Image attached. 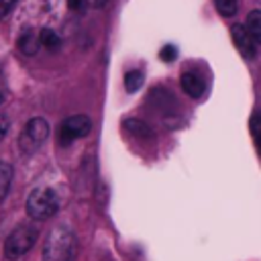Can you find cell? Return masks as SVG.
<instances>
[{
    "mask_svg": "<svg viewBox=\"0 0 261 261\" xmlns=\"http://www.w3.org/2000/svg\"><path fill=\"white\" fill-rule=\"evenodd\" d=\"M77 239L71 228L55 226L43 245V261H75Z\"/></svg>",
    "mask_w": 261,
    "mask_h": 261,
    "instance_id": "obj_1",
    "label": "cell"
},
{
    "mask_svg": "<svg viewBox=\"0 0 261 261\" xmlns=\"http://www.w3.org/2000/svg\"><path fill=\"white\" fill-rule=\"evenodd\" d=\"M24 206L33 220H47L59 210V198L51 188H35L29 194Z\"/></svg>",
    "mask_w": 261,
    "mask_h": 261,
    "instance_id": "obj_2",
    "label": "cell"
},
{
    "mask_svg": "<svg viewBox=\"0 0 261 261\" xmlns=\"http://www.w3.org/2000/svg\"><path fill=\"white\" fill-rule=\"evenodd\" d=\"M37 241V228L29 226V224H20L18 228H14L6 241H4V257L8 261H18L22 259L35 245Z\"/></svg>",
    "mask_w": 261,
    "mask_h": 261,
    "instance_id": "obj_3",
    "label": "cell"
},
{
    "mask_svg": "<svg viewBox=\"0 0 261 261\" xmlns=\"http://www.w3.org/2000/svg\"><path fill=\"white\" fill-rule=\"evenodd\" d=\"M49 137V122L41 116H35L31 118L22 133H20V139H18V147L22 151V155H33L41 149V145L47 141Z\"/></svg>",
    "mask_w": 261,
    "mask_h": 261,
    "instance_id": "obj_4",
    "label": "cell"
},
{
    "mask_svg": "<svg viewBox=\"0 0 261 261\" xmlns=\"http://www.w3.org/2000/svg\"><path fill=\"white\" fill-rule=\"evenodd\" d=\"M92 130V120L86 116V114H73V116H67L61 126H59V145H69L73 143L75 139H82L86 137L88 133Z\"/></svg>",
    "mask_w": 261,
    "mask_h": 261,
    "instance_id": "obj_5",
    "label": "cell"
},
{
    "mask_svg": "<svg viewBox=\"0 0 261 261\" xmlns=\"http://www.w3.org/2000/svg\"><path fill=\"white\" fill-rule=\"evenodd\" d=\"M230 33H232V41H234V47L239 49V53L245 59H255L257 57V43L251 39L245 24H232Z\"/></svg>",
    "mask_w": 261,
    "mask_h": 261,
    "instance_id": "obj_6",
    "label": "cell"
},
{
    "mask_svg": "<svg viewBox=\"0 0 261 261\" xmlns=\"http://www.w3.org/2000/svg\"><path fill=\"white\" fill-rule=\"evenodd\" d=\"M179 82H181V90H184L190 98H200V96L204 94V90H206L204 80H202L196 71H186Z\"/></svg>",
    "mask_w": 261,
    "mask_h": 261,
    "instance_id": "obj_7",
    "label": "cell"
},
{
    "mask_svg": "<svg viewBox=\"0 0 261 261\" xmlns=\"http://www.w3.org/2000/svg\"><path fill=\"white\" fill-rule=\"evenodd\" d=\"M41 43H39V33L35 31H24L20 37H18V49L20 53L24 55H35L39 51Z\"/></svg>",
    "mask_w": 261,
    "mask_h": 261,
    "instance_id": "obj_8",
    "label": "cell"
},
{
    "mask_svg": "<svg viewBox=\"0 0 261 261\" xmlns=\"http://www.w3.org/2000/svg\"><path fill=\"white\" fill-rule=\"evenodd\" d=\"M245 29H247V33L251 35V39L259 45V41H261V12H259V10H251V12H249Z\"/></svg>",
    "mask_w": 261,
    "mask_h": 261,
    "instance_id": "obj_9",
    "label": "cell"
},
{
    "mask_svg": "<svg viewBox=\"0 0 261 261\" xmlns=\"http://www.w3.org/2000/svg\"><path fill=\"white\" fill-rule=\"evenodd\" d=\"M124 126L128 128V133H130V135H135V137H139V139H151V137H153V130H151V126H149L147 122L139 120V118H130V120H124Z\"/></svg>",
    "mask_w": 261,
    "mask_h": 261,
    "instance_id": "obj_10",
    "label": "cell"
},
{
    "mask_svg": "<svg viewBox=\"0 0 261 261\" xmlns=\"http://www.w3.org/2000/svg\"><path fill=\"white\" fill-rule=\"evenodd\" d=\"M39 43H41L45 49H49V51H57V49L61 47L59 35H57L55 31H51V29H41V31H39Z\"/></svg>",
    "mask_w": 261,
    "mask_h": 261,
    "instance_id": "obj_11",
    "label": "cell"
},
{
    "mask_svg": "<svg viewBox=\"0 0 261 261\" xmlns=\"http://www.w3.org/2000/svg\"><path fill=\"white\" fill-rule=\"evenodd\" d=\"M12 181V165L6 161H0V202L6 198Z\"/></svg>",
    "mask_w": 261,
    "mask_h": 261,
    "instance_id": "obj_12",
    "label": "cell"
},
{
    "mask_svg": "<svg viewBox=\"0 0 261 261\" xmlns=\"http://www.w3.org/2000/svg\"><path fill=\"white\" fill-rule=\"evenodd\" d=\"M143 82H145V77H143V71H139V69H133V71H128L126 75H124V88H126V92H137L141 86H143Z\"/></svg>",
    "mask_w": 261,
    "mask_h": 261,
    "instance_id": "obj_13",
    "label": "cell"
},
{
    "mask_svg": "<svg viewBox=\"0 0 261 261\" xmlns=\"http://www.w3.org/2000/svg\"><path fill=\"white\" fill-rule=\"evenodd\" d=\"M218 12L222 16H232L237 12V6H239V0H214Z\"/></svg>",
    "mask_w": 261,
    "mask_h": 261,
    "instance_id": "obj_14",
    "label": "cell"
},
{
    "mask_svg": "<svg viewBox=\"0 0 261 261\" xmlns=\"http://www.w3.org/2000/svg\"><path fill=\"white\" fill-rule=\"evenodd\" d=\"M159 57H161V61L171 63V61L177 57V49H175V45H165V47L159 51Z\"/></svg>",
    "mask_w": 261,
    "mask_h": 261,
    "instance_id": "obj_15",
    "label": "cell"
},
{
    "mask_svg": "<svg viewBox=\"0 0 261 261\" xmlns=\"http://www.w3.org/2000/svg\"><path fill=\"white\" fill-rule=\"evenodd\" d=\"M18 0H0V20L2 18H6V14L14 8V4H16Z\"/></svg>",
    "mask_w": 261,
    "mask_h": 261,
    "instance_id": "obj_16",
    "label": "cell"
},
{
    "mask_svg": "<svg viewBox=\"0 0 261 261\" xmlns=\"http://www.w3.org/2000/svg\"><path fill=\"white\" fill-rule=\"evenodd\" d=\"M8 118L4 116V114H0V143L4 141V137H6V133H8Z\"/></svg>",
    "mask_w": 261,
    "mask_h": 261,
    "instance_id": "obj_17",
    "label": "cell"
},
{
    "mask_svg": "<svg viewBox=\"0 0 261 261\" xmlns=\"http://www.w3.org/2000/svg\"><path fill=\"white\" fill-rule=\"evenodd\" d=\"M67 4L71 10H82L86 6V0H67Z\"/></svg>",
    "mask_w": 261,
    "mask_h": 261,
    "instance_id": "obj_18",
    "label": "cell"
},
{
    "mask_svg": "<svg viewBox=\"0 0 261 261\" xmlns=\"http://www.w3.org/2000/svg\"><path fill=\"white\" fill-rule=\"evenodd\" d=\"M251 133H253V137L257 139V114L251 118Z\"/></svg>",
    "mask_w": 261,
    "mask_h": 261,
    "instance_id": "obj_19",
    "label": "cell"
},
{
    "mask_svg": "<svg viewBox=\"0 0 261 261\" xmlns=\"http://www.w3.org/2000/svg\"><path fill=\"white\" fill-rule=\"evenodd\" d=\"M86 4H90V6H102L104 0H86Z\"/></svg>",
    "mask_w": 261,
    "mask_h": 261,
    "instance_id": "obj_20",
    "label": "cell"
},
{
    "mask_svg": "<svg viewBox=\"0 0 261 261\" xmlns=\"http://www.w3.org/2000/svg\"><path fill=\"white\" fill-rule=\"evenodd\" d=\"M4 100H6V92H4V88L0 86V104H2Z\"/></svg>",
    "mask_w": 261,
    "mask_h": 261,
    "instance_id": "obj_21",
    "label": "cell"
},
{
    "mask_svg": "<svg viewBox=\"0 0 261 261\" xmlns=\"http://www.w3.org/2000/svg\"><path fill=\"white\" fill-rule=\"evenodd\" d=\"M104 2H106V0H104Z\"/></svg>",
    "mask_w": 261,
    "mask_h": 261,
    "instance_id": "obj_22",
    "label": "cell"
}]
</instances>
